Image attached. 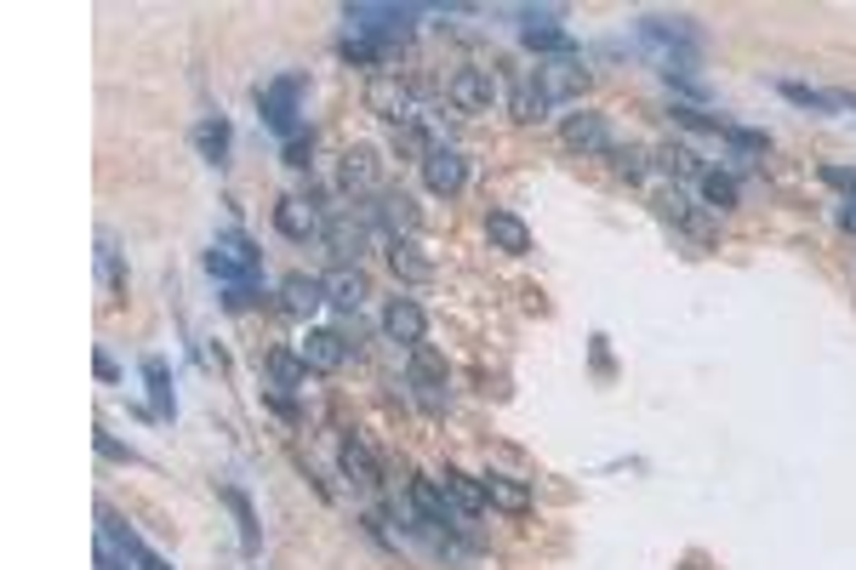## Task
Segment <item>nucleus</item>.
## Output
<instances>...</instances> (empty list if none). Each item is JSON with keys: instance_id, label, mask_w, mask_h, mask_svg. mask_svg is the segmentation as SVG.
Here are the masks:
<instances>
[{"instance_id": "obj_1", "label": "nucleus", "mask_w": 856, "mask_h": 570, "mask_svg": "<svg viewBox=\"0 0 856 570\" xmlns=\"http://www.w3.org/2000/svg\"><path fill=\"white\" fill-rule=\"evenodd\" d=\"M343 18H349L354 35H366V41H377V46L394 52V46L411 35L417 7H383V0H360V7H343Z\"/></svg>"}, {"instance_id": "obj_2", "label": "nucleus", "mask_w": 856, "mask_h": 570, "mask_svg": "<svg viewBox=\"0 0 856 570\" xmlns=\"http://www.w3.org/2000/svg\"><path fill=\"white\" fill-rule=\"evenodd\" d=\"M206 268H212L223 286H252L257 268H263V251L246 240V234H217L212 251H206Z\"/></svg>"}, {"instance_id": "obj_3", "label": "nucleus", "mask_w": 856, "mask_h": 570, "mask_svg": "<svg viewBox=\"0 0 856 570\" xmlns=\"http://www.w3.org/2000/svg\"><path fill=\"white\" fill-rule=\"evenodd\" d=\"M303 75H280V80H269L257 92V109H263V126L269 131H280V138L291 143L298 138V97H303Z\"/></svg>"}, {"instance_id": "obj_4", "label": "nucleus", "mask_w": 856, "mask_h": 570, "mask_svg": "<svg viewBox=\"0 0 856 570\" xmlns=\"http://www.w3.org/2000/svg\"><path fill=\"white\" fill-rule=\"evenodd\" d=\"M360 217H366L372 228H383L388 240H417V228H422V217H417V206H411V194H394V189H383L372 206H360Z\"/></svg>"}, {"instance_id": "obj_5", "label": "nucleus", "mask_w": 856, "mask_h": 570, "mask_svg": "<svg viewBox=\"0 0 856 570\" xmlns=\"http://www.w3.org/2000/svg\"><path fill=\"white\" fill-rule=\"evenodd\" d=\"M366 109L383 115L388 126H400V131L417 126V115H422V109H417V97H411V86H406L400 75H377V80L366 86Z\"/></svg>"}, {"instance_id": "obj_6", "label": "nucleus", "mask_w": 856, "mask_h": 570, "mask_svg": "<svg viewBox=\"0 0 856 570\" xmlns=\"http://www.w3.org/2000/svg\"><path fill=\"white\" fill-rule=\"evenodd\" d=\"M537 92L548 97V109L554 104H571V97H582L588 92V69H582V57H548V63H537Z\"/></svg>"}, {"instance_id": "obj_7", "label": "nucleus", "mask_w": 856, "mask_h": 570, "mask_svg": "<svg viewBox=\"0 0 856 570\" xmlns=\"http://www.w3.org/2000/svg\"><path fill=\"white\" fill-rule=\"evenodd\" d=\"M520 18H525V29H520L525 52H548V57H582V52H577V41H571L566 29L554 23V18H559L554 7H548V12H520Z\"/></svg>"}, {"instance_id": "obj_8", "label": "nucleus", "mask_w": 856, "mask_h": 570, "mask_svg": "<svg viewBox=\"0 0 856 570\" xmlns=\"http://www.w3.org/2000/svg\"><path fill=\"white\" fill-rule=\"evenodd\" d=\"M559 143H566L571 154H617V138H611V126L606 115H566V126H559Z\"/></svg>"}, {"instance_id": "obj_9", "label": "nucleus", "mask_w": 856, "mask_h": 570, "mask_svg": "<svg viewBox=\"0 0 856 570\" xmlns=\"http://www.w3.org/2000/svg\"><path fill=\"white\" fill-rule=\"evenodd\" d=\"M411 388H417V399L428 411H446V359L428 343L411 348Z\"/></svg>"}, {"instance_id": "obj_10", "label": "nucleus", "mask_w": 856, "mask_h": 570, "mask_svg": "<svg viewBox=\"0 0 856 570\" xmlns=\"http://www.w3.org/2000/svg\"><path fill=\"white\" fill-rule=\"evenodd\" d=\"M354 348H349V337L343 331H309V337L298 343V359L309 365L314 377H332V372H343V359H349Z\"/></svg>"}, {"instance_id": "obj_11", "label": "nucleus", "mask_w": 856, "mask_h": 570, "mask_svg": "<svg viewBox=\"0 0 856 570\" xmlns=\"http://www.w3.org/2000/svg\"><path fill=\"white\" fill-rule=\"evenodd\" d=\"M422 183L435 189V194H446V200H451L457 189L469 183V165H463V154H457V149H446V143H435V149L422 154Z\"/></svg>"}, {"instance_id": "obj_12", "label": "nucleus", "mask_w": 856, "mask_h": 570, "mask_svg": "<svg viewBox=\"0 0 856 570\" xmlns=\"http://www.w3.org/2000/svg\"><path fill=\"white\" fill-rule=\"evenodd\" d=\"M366 240H372V223L360 217V212H343V217L325 223V251H332L343 268H349L360 251H366Z\"/></svg>"}, {"instance_id": "obj_13", "label": "nucleus", "mask_w": 856, "mask_h": 570, "mask_svg": "<svg viewBox=\"0 0 856 570\" xmlns=\"http://www.w3.org/2000/svg\"><path fill=\"white\" fill-rule=\"evenodd\" d=\"M422 331H428V320H422V309L411 303V297H388V309H383V337L388 343H400L406 354L422 343Z\"/></svg>"}, {"instance_id": "obj_14", "label": "nucleus", "mask_w": 856, "mask_h": 570, "mask_svg": "<svg viewBox=\"0 0 856 570\" xmlns=\"http://www.w3.org/2000/svg\"><path fill=\"white\" fill-rule=\"evenodd\" d=\"M97 519H104V536H109V542L120 548V559H131V564H138V570H172L167 559H160L149 542H143V536L138 530H131V525H120L109 508H97Z\"/></svg>"}, {"instance_id": "obj_15", "label": "nucleus", "mask_w": 856, "mask_h": 570, "mask_svg": "<svg viewBox=\"0 0 856 570\" xmlns=\"http://www.w3.org/2000/svg\"><path fill=\"white\" fill-rule=\"evenodd\" d=\"M275 228L286 234V240H298V246H309L314 234H325V223H320V212L309 206L303 194H286L280 206H275Z\"/></svg>"}, {"instance_id": "obj_16", "label": "nucleus", "mask_w": 856, "mask_h": 570, "mask_svg": "<svg viewBox=\"0 0 856 570\" xmlns=\"http://www.w3.org/2000/svg\"><path fill=\"white\" fill-rule=\"evenodd\" d=\"M406 502L417 508L422 525H446V530H451L457 519H463V514L451 508V496L440 491V480H411V485H406Z\"/></svg>"}, {"instance_id": "obj_17", "label": "nucleus", "mask_w": 856, "mask_h": 570, "mask_svg": "<svg viewBox=\"0 0 856 570\" xmlns=\"http://www.w3.org/2000/svg\"><path fill=\"white\" fill-rule=\"evenodd\" d=\"M451 104L463 115H485L491 104H497V80H491L485 69H457L451 75Z\"/></svg>"}, {"instance_id": "obj_18", "label": "nucleus", "mask_w": 856, "mask_h": 570, "mask_svg": "<svg viewBox=\"0 0 856 570\" xmlns=\"http://www.w3.org/2000/svg\"><path fill=\"white\" fill-rule=\"evenodd\" d=\"M343 183H349L354 194H383V160H377L372 143H354V149L343 154Z\"/></svg>"}, {"instance_id": "obj_19", "label": "nucleus", "mask_w": 856, "mask_h": 570, "mask_svg": "<svg viewBox=\"0 0 856 570\" xmlns=\"http://www.w3.org/2000/svg\"><path fill=\"white\" fill-rule=\"evenodd\" d=\"M435 480H440V491L451 496V508L463 514V519H474V514L485 508V485H480L474 474H463V467H440Z\"/></svg>"}, {"instance_id": "obj_20", "label": "nucleus", "mask_w": 856, "mask_h": 570, "mask_svg": "<svg viewBox=\"0 0 856 570\" xmlns=\"http://www.w3.org/2000/svg\"><path fill=\"white\" fill-rule=\"evenodd\" d=\"M320 303H325V280H314V275H286V280H280V309H286V314L309 320Z\"/></svg>"}, {"instance_id": "obj_21", "label": "nucleus", "mask_w": 856, "mask_h": 570, "mask_svg": "<svg viewBox=\"0 0 856 570\" xmlns=\"http://www.w3.org/2000/svg\"><path fill=\"white\" fill-rule=\"evenodd\" d=\"M485 234H491V246L509 251V257L532 251V228H525V217H514V212H485Z\"/></svg>"}, {"instance_id": "obj_22", "label": "nucleus", "mask_w": 856, "mask_h": 570, "mask_svg": "<svg viewBox=\"0 0 856 570\" xmlns=\"http://www.w3.org/2000/svg\"><path fill=\"white\" fill-rule=\"evenodd\" d=\"M366 297H372V286H366V275H360V268H338V275L325 280V303L343 309V314H354Z\"/></svg>"}, {"instance_id": "obj_23", "label": "nucleus", "mask_w": 856, "mask_h": 570, "mask_svg": "<svg viewBox=\"0 0 856 570\" xmlns=\"http://www.w3.org/2000/svg\"><path fill=\"white\" fill-rule=\"evenodd\" d=\"M143 383H149V417H160V422H172L178 417V399H172V372H167V359H143Z\"/></svg>"}, {"instance_id": "obj_24", "label": "nucleus", "mask_w": 856, "mask_h": 570, "mask_svg": "<svg viewBox=\"0 0 856 570\" xmlns=\"http://www.w3.org/2000/svg\"><path fill=\"white\" fill-rule=\"evenodd\" d=\"M194 149H201V160L223 165V160H228V149H235V126H228L223 115L201 120V126H194Z\"/></svg>"}, {"instance_id": "obj_25", "label": "nucleus", "mask_w": 856, "mask_h": 570, "mask_svg": "<svg viewBox=\"0 0 856 570\" xmlns=\"http://www.w3.org/2000/svg\"><path fill=\"white\" fill-rule=\"evenodd\" d=\"M480 485H485V502H491V508H503V514H514V519L532 508V491H525L520 480H509V474H485Z\"/></svg>"}, {"instance_id": "obj_26", "label": "nucleus", "mask_w": 856, "mask_h": 570, "mask_svg": "<svg viewBox=\"0 0 856 570\" xmlns=\"http://www.w3.org/2000/svg\"><path fill=\"white\" fill-rule=\"evenodd\" d=\"M338 467H343V474H349L360 491H377V480H383L377 462H372V451L360 445V440H343V445H338Z\"/></svg>"}, {"instance_id": "obj_27", "label": "nucleus", "mask_w": 856, "mask_h": 570, "mask_svg": "<svg viewBox=\"0 0 856 570\" xmlns=\"http://www.w3.org/2000/svg\"><path fill=\"white\" fill-rule=\"evenodd\" d=\"M223 502H228V514H235V525H240V548H246V559H257V548H263V536H257V514H252V502H246V491H235V485H223Z\"/></svg>"}, {"instance_id": "obj_28", "label": "nucleus", "mask_w": 856, "mask_h": 570, "mask_svg": "<svg viewBox=\"0 0 856 570\" xmlns=\"http://www.w3.org/2000/svg\"><path fill=\"white\" fill-rule=\"evenodd\" d=\"M388 262H394V275H400V280H428V275H435V262L422 257L417 240H388Z\"/></svg>"}, {"instance_id": "obj_29", "label": "nucleus", "mask_w": 856, "mask_h": 570, "mask_svg": "<svg viewBox=\"0 0 856 570\" xmlns=\"http://www.w3.org/2000/svg\"><path fill=\"white\" fill-rule=\"evenodd\" d=\"M263 365H269V388H303V377H309V365L298 359V354H286V348H269L263 354Z\"/></svg>"}, {"instance_id": "obj_30", "label": "nucleus", "mask_w": 856, "mask_h": 570, "mask_svg": "<svg viewBox=\"0 0 856 570\" xmlns=\"http://www.w3.org/2000/svg\"><path fill=\"white\" fill-rule=\"evenodd\" d=\"M338 52H343V63H354V69H383V63L394 57L388 46H377V41H366V35H343Z\"/></svg>"}, {"instance_id": "obj_31", "label": "nucleus", "mask_w": 856, "mask_h": 570, "mask_svg": "<svg viewBox=\"0 0 856 570\" xmlns=\"http://www.w3.org/2000/svg\"><path fill=\"white\" fill-rule=\"evenodd\" d=\"M703 200H708V212H731L742 200V189L731 172H703Z\"/></svg>"}, {"instance_id": "obj_32", "label": "nucleus", "mask_w": 856, "mask_h": 570, "mask_svg": "<svg viewBox=\"0 0 856 570\" xmlns=\"http://www.w3.org/2000/svg\"><path fill=\"white\" fill-rule=\"evenodd\" d=\"M509 109H514V120L532 126V120H543V115H548V97L537 92V80H520V86H514V97H509Z\"/></svg>"}, {"instance_id": "obj_33", "label": "nucleus", "mask_w": 856, "mask_h": 570, "mask_svg": "<svg viewBox=\"0 0 856 570\" xmlns=\"http://www.w3.org/2000/svg\"><path fill=\"white\" fill-rule=\"evenodd\" d=\"M782 97H788V104H800V109H816V115L839 109V92H811V86H800V80H782Z\"/></svg>"}, {"instance_id": "obj_34", "label": "nucleus", "mask_w": 856, "mask_h": 570, "mask_svg": "<svg viewBox=\"0 0 856 570\" xmlns=\"http://www.w3.org/2000/svg\"><path fill=\"white\" fill-rule=\"evenodd\" d=\"M663 172H680V178H697V183H703V172H708V165H703V154H697V149L668 143V149H663Z\"/></svg>"}, {"instance_id": "obj_35", "label": "nucleus", "mask_w": 856, "mask_h": 570, "mask_svg": "<svg viewBox=\"0 0 856 570\" xmlns=\"http://www.w3.org/2000/svg\"><path fill=\"white\" fill-rule=\"evenodd\" d=\"M611 160H617V172H622V178H634V183H645V172H651L640 149H617Z\"/></svg>"}, {"instance_id": "obj_36", "label": "nucleus", "mask_w": 856, "mask_h": 570, "mask_svg": "<svg viewBox=\"0 0 856 570\" xmlns=\"http://www.w3.org/2000/svg\"><path fill=\"white\" fill-rule=\"evenodd\" d=\"M822 183H834V189H845L856 200V172H850V165H822Z\"/></svg>"}, {"instance_id": "obj_37", "label": "nucleus", "mask_w": 856, "mask_h": 570, "mask_svg": "<svg viewBox=\"0 0 856 570\" xmlns=\"http://www.w3.org/2000/svg\"><path fill=\"white\" fill-rule=\"evenodd\" d=\"M263 399H269V406H275L286 422H298V399H291L286 388H263Z\"/></svg>"}, {"instance_id": "obj_38", "label": "nucleus", "mask_w": 856, "mask_h": 570, "mask_svg": "<svg viewBox=\"0 0 856 570\" xmlns=\"http://www.w3.org/2000/svg\"><path fill=\"white\" fill-rule=\"evenodd\" d=\"M309 154H314V143H309L303 131H298V138L286 143V165H298V172H303V165H309Z\"/></svg>"}, {"instance_id": "obj_39", "label": "nucleus", "mask_w": 856, "mask_h": 570, "mask_svg": "<svg viewBox=\"0 0 856 570\" xmlns=\"http://www.w3.org/2000/svg\"><path fill=\"white\" fill-rule=\"evenodd\" d=\"M252 303H257L252 286H228V297H223V309H235V314H240V309H252Z\"/></svg>"}, {"instance_id": "obj_40", "label": "nucleus", "mask_w": 856, "mask_h": 570, "mask_svg": "<svg viewBox=\"0 0 856 570\" xmlns=\"http://www.w3.org/2000/svg\"><path fill=\"white\" fill-rule=\"evenodd\" d=\"M97 257H104V286H120V262H115V246L104 240V251H97Z\"/></svg>"}, {"instance_id": "obj_41", "label": "nucleus", "mask_w": 856, "mask_h": 570, "mask_svg": "<svg viewBox=\"0 0 856 570\" xmlns=\"http://www.w3.org/2000/svg\"><path fill=\"white\" fill-rule=\"evenodd\" d=\"M97 451H104L109 462H131V451H126V445H115V440H109V433H97Z\"/></svg>"}, {"instance_id": "obj_42", "label": "nucleus", "mask_w": 856, "mask_h": 570, "mask_svg": "<svg viewBox=\"0 0 856 570\" xmlns=\"http://www.w3.org/2000/svg\"><path fill=\"white\" fill-rule=\"evenodd\" d=\"M97 570H120L115 548H109V536H97Z\"/></svg>"}, {"instance_id": "obj_43", "label": "nucleus", "mask_w": 856, "mask_h": 570, "mask_svg": "<svg viewBox=\"0 0 856 570\" xmlns=\"http://www.w3.org/2000/svg\"><path fill=\"white\" fill-rule=\"evenodd\" d=\"M839 228L856 234V200H845V206H839Z\"/></svg>"}, {"instance_id": "obj_44", "label": "nucleus", "mask_w": 856, "mask_h": 570, "mask_svg": "<svg viewBox=\"0 0 856 570\" xmlns=\"http://www.w3.org/2000/svg\"><path fill=\"white\" fill-rule=\"evenodd\" d=\"M839 109H856V92H839Z\"/></svg>"}]
</instances>
